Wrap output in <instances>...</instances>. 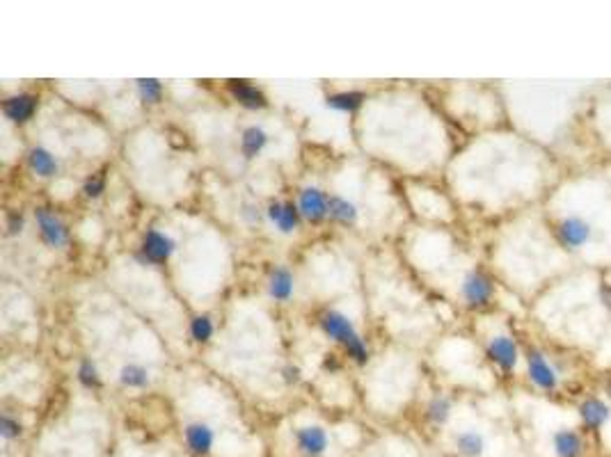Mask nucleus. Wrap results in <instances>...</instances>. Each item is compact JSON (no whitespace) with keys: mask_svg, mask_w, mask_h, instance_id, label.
<instances>
[{"mask_svg":"<svg viewBox=\"0 0 611 457\" xmlns=\"http://www.w3.org/2000/svg\"><path fill=\"white\" fill-rule=\"evenodd\" d=\"M320 327L323 332L330 336V339L339 341L341 346L346 348L348 357L353 359L355 364H367L369 362V348L360 332L355 329V325L350 323V318L344 316L341 311H325L320 316Z\"/></svg>","mask_w":611,"mask_h":457,"instance_id":"f257e3e1","label":"nucleus"},{"mask_svg":"<svg viewBox=\"0 0 611 457\" xmlns=\"http://www.w3.org/2000/svg\"><path fill=\"white\" fill-rule=\"evenodd\" d=\"M35 220H37V227H39L42 241L48 247H64L69 243V231H66L64 222L60 220L55 213L46 211V208H37Z\"/></svg>","mask_w":611,"mask_h":457,"instance_id":"f03ea898","label":"nucleus"},{"mask_svg":"<svg viewBox=\"0 0 611 457\" xmlns=\"http://www.w3.org/2000/svg\"><path fill=\"white\" fill-rule=\"evenodd\" d=\"M176 252V241L172 236L163 234V231H147L143 238V254L149 263H163Z\"/></svg>","mask_w":611,"mask_h":457,"instance_id":"7ed1b4c3","label":"nucleus"},{"mask_svg":"<svg viewBox=\"0 0 611 457\" xmlns=\"http://www.w3.org/2000/svg\"><path fill=\"white\" fill-rule=\"evenodd\" d=\"M327 206H330V197L318 190V188H304L300 192V201H298V211L309 222H320L327 215Z\"/></svg>","mask_w":611,"mask_h":457,"instance_id":"20e7f679","label":"nucleus"},{"mask_svg":"<svg viewBox=\"0 0 611 457\" xmlns=\"http://www.w3.org/2000/svg\"><path fill=\"white\" fill-rule=\"evenodd\" d=\"M213 441H215V432L211 430V425H206L202 421L185 425V444H188L190 453L208 455L213 448Z\"/></svg>","mask_w":611,"mask_h":457,"instance_id":"39448f33","label":"nucleus"},{"mask_svg":"<svg viewBox=\"0 0 611 457\" xmlns=\"http://www.w3.org/2000/svg\"><path fill=\"white\" fill-rule=\"evenodd\" d=\"M295 441H298V448L309 457L323 455L327 448V434L323 428H318V425H307V428L295 430Z\"/></svg>","mask_w":611,"mask_h":457,"instance_id":"423d86ee","label":"nucleus"},{"mask_svg":"<svg viewBox=\"0 0 611 457\" xmlns=\"http://www.w3.org/2000/svg\"><path fill=\"white\" fill-rule=\"evenodd\" d=\"M558 236L561 241L570 247V250H577L582 247L588 238H591V227L582 217H565V220L558 224Z\"/></svg>","mask_w":611,"mask_h":457,"instance_id":"0eeeda50","label":"nucleus"},{"mask_svg":"<svg viewBox=\"0 0 611 457\" xmlns=\"http://www.w3.org/2000/svg\"><path fill=\"white\" fill-rule=\"evenodd\" d=\"M268 217H271V222L277 227L280 234H293L298 229V222H300V211L291 204L273 201V204L268 206Z\"/></svg>","mask_w":611,"mask_h":457,"instance_id":"6e6552de","label":"nucleus"},{"mask_svg":"<svg viewBox=\"0 0 611 457\" xmlns=\"http://www.w3.org/2000/svg\"><path fill=\"white\" fill-rule=\"evenodd\" d=\"M35 108H37V99L33 94H17V96H10V99L5 101L3 112H5V117L10 119V122L24 124L35 115Z\"/></svg>","mask_w":611,"mask_h":457,"instance_id":"1a4fd4ad","label":"nucleus"},{"mask_svg":"<svg viewBox=\"0 0 611 457\" xmlns=\"http://www.w3.org/2000/svg\"><path fill=\"white\" fill-rule=\"evenodd\" d=\"M463 295L472 306H483L488 304L490 295H493V286H490L488 277H483L481 272H472L467 274V279L463 283Z\"/></svg>","mask_w":611,"mask_h":457,"instance_id":"9d476101","label":"nucleus"},{"mask_svg":"<svg viewBox=\"0 0 611 457\" xmlns=\"http://www.w3.org/2000/svg\"><path fill=\"white\" fill-rule=\"evenodd\" d=\"M229 89H232L234 99L241 103V106L250 108V110H262L268 106V99L266 94L262 92L259 87L250 85V82H243V80H232L229 82Z\"/></svg>","mask_w":611,"mask_h":457,"instance_id":"9b49d317","label":"nucleus"},{"mask_svg":"<svg viewBox=\"0 0 611 457\" xmlns=\"http://www.w3.org/2000/svg\"><path fill=\"white\" fill-rule=\"evenodd\" d=\"M529 375L542 389H554L558 382L552 366L545 362V357H542L540 352H529Z\"/></svg>","mask_w":611,"mask_h":457,"instance_id":"f8f14e48","label":"nucleus"},{"mask_svg":"<svg viewBox=\"0 0 611 457\" xmlns=\"http://www.w3.org/2000/svg\"><path fill=\"white\" fill-rule=\"evenodd\" d=\"M28 162H30V169L35 171V174H39V176H44V178H48V176H55L57 174V158L53 153L48 151V149H44V147H35V149H30V153H28Z\"/></svg>","mask_w":611,"mask_h":457,"instance_id":"ddd939ff","label":"nucleus"},{"mask_svg":"<svg viewBox=\"0 0 611 457\" xmlns=\"http://www.w3.org/2000/svg\"><path fill=\"white\" fill-rule=\"evenodd\" d=\"M490 357L495 359V362L502 366V369L511 371L513 366H516L518 362V350H516V343H513L509 336H497V339L490 341Z\"/></svg>","mask_w":611,"mask_h":457,"instance_id":"4468645a","label":"nucleus"},{"mask_svg":"<svg viewBox=\"0 0 611 457\" xmlns=\"http://www.w3.org/2000/svg\"><path fill=\"white\" fill-rule=\"evenodd\" d=\"M268 144V133L262 126H248L241 135V151L245 158H257Z\"/></svg>","mask_w":611,"mask_h":457,"instance_id":"2eb2a0df","label":"nucleus"},{"mask_svg":"<svg viewBox=\"0 0 611 457\" xmlns=\"http://www.w3.org/2000/svg\"><path fill=\"white\" fill-rule=\"evenodd\" d=\"M268 290H271V295L275 299L286 302V299L293 295V274L289 272L286 268H275L271 279H268Z\"/></svg>","mask_w":611,"mask_h":457,"instance_id":"dca6fc26","label":"nucleus"},{"mask_svg":"<svg viewBox=\"0 0 611 457\" xmlns=\"http://www.w3.org/2000/svg\"><path fill=\"white\" fill-rule=\"evenodd\" d=\"M554 451L558 457H579V453H582V439L572 430H558L554 434Z\"/></svg>","mask_w":611,"mask_h":457,"instance_id":"f3484780","label":"nucleus"},{"mask_svg":"<svg viewBox=\"0 0 611 457\" xmlns=\"http://www.w3.org/2000/svg\"><path fill=\"white\" fill-rule=\"evenodd\" d=\"M327 215L332 220H337L341 224H355L357 222V206L353 201H348L344 197H330V206H327Z\"/></svg>","mask_w":611,"mask_h":457,"instance_id":"a211bd4d","label":"nucleus"},{"mask_svg":"<svg viewBox=\"0 0 611 457\" xmlns=\"http://www.w3.org/2000/svg\"><path fill=\"white\" fill-rule=\"evenodd\" d=\"M456 448H458V453L465 457H481L483 451H486V439L474 430L460 432L456 437Z\"/></svg>","mask_w":611,"mask_h":457,"instance_id":"6ab92c4d","label":"nucleus"},{"mask_svg":"<svg viewBox=\"0 0 611 457\" xmlns=\"http://www.w3.org/2000/svg\"><path fill=\"white\" fill-rule=\"evenodd\" d=\"M119 382L129 389H145L149 384V373L140 364H124L119 371Z\"/></svg>","mask_w":611,"mask_h":457,"instance_id":"aec40b11","label":"nucleus"},{"mask_svg":"<svg viewBox=\"0 0 611 457\" xmlns=\"http://www.w3.org/2000/svg\"><path fill=\"white\" fill-rule=\"evenodd\" d=\"M579 411H582L584 423L591 425V428H600L609 418V407L602 400H586Z\"/></svg>","mask_w":611,"mask_h":457,"instance_id":"412c9836","label":"nucleus"},{"mask_svg":"<svg viewBox=\"0 0 611 457\" xmlns=\"http://www.w3.org/2000/svg\"><path fill=\"white\" fill-rule=\"evenodd\" d=\"M364 103L362 92H339L327 96V108L339 110V112H353Z\"/></svg>","mask_w":611,"mask_h":457,"instance_id":"4be33fe9","label":"nucleus"},{"mask_svg":"<svg viewBox=\"0 0 611 457\" xmlns=\"http://www.w3.org/2000/svg\"><path fill=\"white\" fill-rule=\"evenodd\" d=\"M136 85H138L140 99H143L145 103H152V106L161 103V99H163V85H161V80H156V78H140V80H136Z\"/></svg>","mask_w":611,"mask_h":457,"instance_id":"5701e85b","label":"nucleus"},{"mask_svg":"<svg viewBox=\"0 0 611 457\" xmlns=\"http://www.w3.org/2000/svg\"><path fill=\"white\" fill-rule=\"evenodd\" d=\"M449 414H451V400L444 398V395H437V398L430 400L428 404V418L437 425H442L449 421Z\"/></svg>","mask_w":611,"mask_h":457,"instance_id":"b1692460","label":"nucleus"},{"mask_svg":"<svg viewBox=\"0 0 611 457\" xmlns=\"http://www.w3.org/2000/svg\"><path fill=\"white\" fill-rule=\"evenodd\" d=\"M190 334H192V339H195L197 343L211 341V336H213V323H211V318H208V316H195V318H192Z\"/></svg>","mask_w":611,"mask_h":457,"instance_id":"393cba45","label":"nucleus"},{"mask_svg":"<svg viewBox=\"0 0 611 457\" xmlns=\"http://www.w3.org/2000/svg\"><path fill=\"white\" fill-rule=\"evenodd\" d=\"M78 382L87 389H96L99 386V371H96V366L89 362V359H85L83 364L78 366Z\"/></svg>","mask_w":611,"mask_h":457,"instance_id":"a878e982","label":"nucleus"},{"mask_svg":"<svg viewBox=\"0 0 611 457\" xmlns=\"http://www.w3.org/2000/svg\"><path fill=\"white\" fill-rule=\"evenodd\" d=\"M0 434H3V439L7 441L21 437V423L14 421L10 414H3V418H0Z\"/></svg>","mask_w":611,"mask_h":457,"instance_id":"bb28decb","label":"nucleus"},{"mask_svg":"<svg viewBox=\"0 0 611 457\" xmlns=\"http://www.w3.org/2000/svg\"><path fill=\"white\" fill-rule=\"evenodd\" d=\"M106 190V178H103L101 174H94V176H89L87 181H85V188H83V192L87 194V197H99V194Z\"/></svg>","mask_w":611,"mask_h":457,"instance_id":"cd10ccee","label":"nucleus"},{"mask_svg":"<svg viewBox=\"0 0 611 457\" xmlns=\"http://www.w3.org/2000/svg\"><path fill=\"white\" fill-rule=\"evenodd\" d=\"M24 224H26L24 215H21V213H12L10 217H7V234H10V236H19L21 231H24Z\"/></svg>","mask_w":611,"mask_h":457,"instance_id":"c85d7f7f","label":"nucleus"},{"mask_svg":"<svg viewBox=\"0 0 611 457\" xmlns=\"http://www.w3.org/2000/svg\"><path fill=\"white\" fill-rule=\"evenodd\" d=\"M243 215L248 217L250 222H257V220H259V208H257L255 204H245V211H243Z\"/></svg>","mask_w":611,"mask_h":457,"instance_id":"c756f323","label":"nucleus"},{"mask_svg":"<svg viewBox=\"0 0 611 457\" xmlns=\"http://www.w3.org/2000/svg\"><path fill=\"white\" fill-rule=\"evenodd\" d=\"M282 375H284V380L291 384V382H298V369L295 366H286V369L282 371Z\"/></svg>","mask_w":611,"mask_h":457,"instance_id":"7c9ffc66","label":"nucleus"},{"mask_svg":"<svg viewBox=\"0 0 611 457\" xmlns=\"http://www.w3.org/2000/svg\"><path fill=\"white\" fill-rule=\"evenodd\" d=\"M602 299H605V304L611 309V288H605V290H602Z\"/></svg>","mask_w":611,"mask_h":457,"instance_id":"2f4dec72","label":"nucleus"}]
</instances>
